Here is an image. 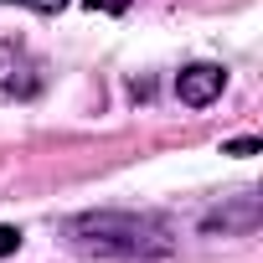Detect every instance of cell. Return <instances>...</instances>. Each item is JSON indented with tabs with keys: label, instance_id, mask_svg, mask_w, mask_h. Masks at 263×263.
<instances>
[{
	"label": "cell",
	"instance_id": "obj_1",
	"mask_svg": "<svg viewBox=\"0 0 263 263\" xmlns=\"http://www.w3.org/2000/svg\"><path fill=\"white\" fill-rule=\"evenodd\" d=\"M67 242L88 258H124V263H145V258H165L176 248L171 227L155 212H78L67 217Z\"/></svg>",
	"mask_w": 263,
	"mask_h": 263
},
{
	"label": "cell",
	"instance_id": "obj_2",
	"mask_svg": "<svg viewBox=\"0 0 263 263\" xmlns=\"http://www.w3.org/2000/svg\"><path fill=\"white\" fill-rule=\"evenodd\" d=\"M222 88H227V72L212 67V62H196V67H186L176 78V98L191 103V108H206L212 98H222Z\"/></svg>",
	"mask_w": 263,
	"mask_h": 263
},
{
	"label": "cell",
	"instance_id": "obj_3",
	"mask_svg": "<svg viewBox=\"0 0 263 263\" xmlns=\"http://www.w3.org/2000/svg\"><path fill=\"white\" fill-rule=\"evenodd\" d=\"M253 222H258V206H253V196H242V206H237V212H212V217H206V232H217V227H222V232H232V227H242V232H248Z\"/></svg>",
	"mask_w": 263,
	"mask_h": 263
},
{
	"label": "cell",
	"instance_id": "obj_4",
	"mask_svg": "<svg viewBox=\"0 0 263 263\" xmlns=\"http://www.w3.org/2000/svg\"><path fill=\"white\" fill-rule=\"evenodd\" d=\"M21 248V227H0V258H11Z\"/></svg>",
	"mask_w": 263,
	"mask_h": 263
},
{
	"label": "cell",
	"instance_id": "obj_5",
	"mask_svg": "<svg viewBox=\"0 0 263 263\" xmlns=\"http://www.w3.org/2000/svg\"><path fill=\"white\" fill-rule=\"evenodd\" d=\"M129 6H135V0H88V11H103V16H119Z\"/></svg>",
	"mask_w": 263,
	"mask_h": 263
},
{
	"label": "cell",
	"instance_id": "obj_6",
	"mask_svg": "<svg viewBox=\"0 0 263 263\" xmlns=\"http://www.w3.org/2000/svg\"><path fill=\"white\" fill-rule=\"evenodd\" d=\"M227 155H258V140H232Z\"/></svg>",
	"mask_w": 263,
	"mask_h": 263
},
{
	"label": "cell",
	"instance_id": "obj_7",
	"mask_svg": "<svg viewBox=\"0 0 263 263\" xmlns=\"http://www.w3.org/2000/svg\"><path fill=\"white\" fill-rule=\"evenodd\" d=\"M16 6H31V11H62L67 0H16Z\"/></svg>",
	"mask_w": 263,
	"mask_h": 263
}]
</instances>
